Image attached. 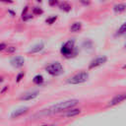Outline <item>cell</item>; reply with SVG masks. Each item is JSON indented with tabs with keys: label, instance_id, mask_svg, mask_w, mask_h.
<instances>
[{
	"label": "cell",
	"instance_id": "6da1fadb",
	"mask_svg": "<svg viewBox=\"0 0 126 126\" xmlns=\"http://www.w3.org/2000/svg\"><path fill=\"white\" fill-rule=\"evenodd\" d=\"M78 103H79V100L75 99V98L67 99V100H64V101H60V102L50 106L47 109V113H59V112L67 111V110L75 107Z\"/></svg>",
	"mask_w": 126,
	"mask_h": 126
},
{
	"label": "cell",
	"instance_id": "7a4b0ae2",
	"mask_svg": "<svg viewBox=\"0 0 126 126\" xmlns=\"http://www.w3.org/2000/svg\"><path fill=\"white\" fill-rule=\"evenodd\" d=\"M60 53L65 57V58H71V57H74L77 55L78 51H77V48L75 46V40L72 38V39H69L67 40L60 48Z\"/></svg>",
	"mask_w": 126,
	"mask_h": 126
},
{
	"label": "cell",
	"instance_id": "3957f363",
	"mask_svg": "<svg viewBox=\"0 0 126 126\" xmlns=\"http://www.w3.org/2000/svg\"><path fill=\"white\" fill-rule=\"evenodd\" d=\"M45 71L50 75V76H53V77H57V76H60L63 74L64 72V68L62 66V64L58 61H55V62H52L50 64H48L46 67H45Z\"/></svg>",
	"mask_w": 126,
	"mask_h": 126
},
{
	"label": "cell",
	"instance_id": "277c9868",
	"mask_svg": "<svg viewBox=\"0 0 126 126\" xmlns=\"http://www.w3.org/2000/svg\"><path fill=\"white\" fill-rule=\"evenodd\" d=\"M88 79H89V73L86 71H81V72L75 74L74 76H72L71 78H69L67 80V83L71 84V85H79V84L87 82Z\"/></svg>",
	"mask_w": 126,
	"mask_h": 126
},
{
	"label": "cell",
	"instance_id": "5b68a950",
	"mask_svg": "<svg viewBox=\"0 0 126 126\" xmlns=\"http://www.w3.org/2000/svg\"><path fill=\"white\" fill-rule=\"evenodd\" d=\"M107 60V57L106 56H99V57H96L95 59H94L90 65H89V69H94V68H96L100 65H103Z\"/></svg>",
	"mask_w": 126,
	"mask_h": 126
},
{
	"label": "cell",
	"instance_id": "8992f818",
	"mask_svg": "<svg viewBox=\"0 0 126 126\" xmlns=\"http://www.w3.org/2000/svg\"><path fill=\"white\" fill-rule=\"evenodd\" d=\"M126 100V93H123V94H116L115 96L112 97V99L109 101L108 103V106H113V105H116L118 103H121L122 101Z\"/></svg>",
	"mask_w": 126,
	"mask_h": 126
},
{
	"label": "cell",
	"instance_id": "52a82bcc",
	"mask_svg": "<svg viewBox=\"0 0 126 126\" xmlns=\"http://www.w3.org/2000/svg\"><path fill=\"white\" fill-rule=\"evenodd\" d=\"M10 63L15 68H21L25 64V58L23 56H15L10 60Z\"/></svg>",
	"mask_w": 126,
	"mask_h": 126
},
{
	"label": "cell",
	"instance_id": "ba28073f",
	"mask_svg": "<svg viewBox=\"0 0 126 126\" xmlns=\"http://www.w3.org/2000/svg\"><path fill=\"white\" fill-rule=\"evenodd\" d=\"M28 109H29V107H27V106H25V107H20V108L16 109L15 111H13V112L11 113V115H10L11 119H14V118H18V117H20L21 115H23L24 113H26V112L28 111Z\"/></svg>",
	"mask_w": 126,
	"mask_h": 126
},
{
	"label": "cell",
	"instance_id": "9c48e42d",
	"mask_svg": "<svg viewBox=\"0 0 126 126\" xmlns=\"http://www.w3.org/2000/svg\"><path fill=\"white\" fill-rule=\"evenodd\" d=\"M43 48H44V43H43V42H39V43L34 44V45L29 50V53H37V52L41 51Z\"/></svg>",
	"mask_w": 126,
	"mask_h": 126
},
{
	"label": "cell",
	"instance_id": "30bf717a",
	"mask_svg": "<svg viewBox=\"0 0 126 126\" xmlns=\"http://www.w3.org/2000/svg\"><path fill=\"white\" fill-rule=\"evenodd\" d=\"M126 10V4L124 3H118L113 6V11L115 13H122Z\"/></svg>",
	"mask_w": 126,
	"mask_h": 126
},
{
	"label": "cell",
	"instance_id": "8fae6325",
	"mask_svg": "<svg viewBox=\"0 0 126 126\" xmlns=\"http://www.w3.org/2000/svg\"><path fill=\"white\" fill-rule=\"evenodd\" d=\"M37 95H38V93H37V92L29 93V94H24L23 96H21V99H22V100H31V99L35 98Z\"/></svg>",
	"mask_w": 126,
	"mask_h": 126
},
{
	"label": "cell",
	"instance_id": "7c38bea8",
	"mask_svg": "<svg viewBox=\"0 0 126 126\" xmlns=\"http://www.w3.org/2000/svg\"><path fill=\"white\" fill-rule=\"evenodd\" d=\"M82 29V23L81 22H75L72 24L71 28H70V31L72 32H80Z\"/></svg>",
	"mask_w": 126,
	"mask_h": 126
},
{
	"label": "cell",
	"instance_id": "4fadbf2b",
	"mask_svg": "<svg viewBox=\"0 0 126 126\" xmlns=\"http://www.w3.org/2000/svg\"><path fill=\"white\" fill-rule=\"evenodd\" d=\"M59 9L64 11V12H70L71 9H72V6L67 2H61L59 4Z\"/></svg>",
	"mask_w": 126,
	"mask_h": 126
},
{
	"label": "cell",
	"instance_id": "5bb4252c",
	"mask_svg": "<svg viewBox=\"0 0 126 126\" xmlns=\"http://www.w3.org/2000/svg\"><path fill=\"white\" fill-rule=\"evenodd\" d=\"M81 113V109H70V110H67V112L64 114L65 116H68V117H72V116H75L77 114H80Z\"/></svg>",
	"mask_w": 126,
	"mask_h": 126
},
{
	"label": "cell",
	"instance_id": "9a60e30c",
	"mask_svg": "<svg viewBox=\"0 0 126 126\" xmlns=\"http://www.w3.org/2000/svg\"><path fill=\"white\" fill-rule=\"evenodd\" d=\"M122 34H126V22L120 26L117 32L115 33V35H122Z\"/></svg>",
	"mask_w": 126,
	"mask_h": 126
},
{
	"label": "cell",
	"instance_id": "2e32d148",
	"mask_svg": "<svg viewBox=\"0 0 126 126\" xmlns=\"http://www.w3.org/2000/svg\"><path fill=\"white\" fill-rule=\"evenodd\" d=\"M32 82L35 84V85H41L43 83V77L41 75H36L33 77L32 79Z\"/></svg>",
	"mask_w": 126,
	"mask_h": 126
},
{
	"label": "cell",
	"instance_id": "e0dca14e",
	"mask_svg": "<svg viewBox=\"0 0 126 126\" xmlns=\"http://www.w3.org/2000/svg\"><path fill=\"white\" fill-rule=\"evenodd\" d=\"M43 11L39 7H33L32 8V15H41Z\"/></svg>",
	"mask_w": 126,
	"mask_h": 126
},
{
	"label": "cell",
	"instance_id": "ac0fdd59",
	"mask_svg": "<svg viewBox=\"0 0 126 126\" xmlns=\"http://www.w3.org/2000/svg\"><path fill=\"white\" fill-rule=\"evenodd\" d=\"M56 20H57V16H51V17L47 18L45 22H46V24H48V25H52Z\"/></svg>",
	"mask_w": 126,
	"mask_h": 126
},
{
	"label": "cell",
	"instance_id": "d6986e66",
	"mask_svg": "<svg viewBox=\"0 0 126 126\" xmlns=\"http://www.w3.org/2000/svg\"><path fill=\"white\" fill-rule=\"evenodd\" d=\"M24 76H25V73L24 72H21V73H19L18 74V76H17V78H16V81L19 83V82H21L22 81V79L24 78Z\"/></svg>",
	"mask_w": 126,
	"mask_h": 126
},
{
	"label": "cell",
	"instance_id": "ffe728a7",
	"mask_svg": "<svg viewBox=\"0 0 126 126\" xmlns=\"http://www.w3.org/2000/svg\"><path fill=\"white\" fill-rule=\"evenodd\" d=\"M16 47L15 46H9V47H7L6 48V51L8 52V53H14L15 51H16Z\"/></svg>",
	"mask_w": 126,
	"mask_h": 126
},
{
	"label": "cell",
	"instance_id": "44dd1931",
	"mask_svg": "<svg viewBox=\"0 0 126 126\" xmlns=\"http://www.w3.org/2000/svg\"><path fill=\"white\" fill-rule=\"evenodd\" d=\"M48 3L50 6H55L56 4H58V0H49Z\"/></svg>",
	"mask_w": 126,
	"mask_h": 126
},
{
	"label": "cell",
	"instance_id": "7402d4cb",
	"mask_svg": "<svg viewBox=\"0 0 126 126\" xmlns=\"http://www.w3.org/2000/svg\"><path fill=\"white\" fill-rule=\"evenodd\" d=\"M32 15H28V14L25 15L24 17H22V19H23L24 21H28V20H30V19H32Z\"/></svg>",
	"mask_w": 126,
	"mask_h": 126
},
{
	"label": "cell",
	"instance_id": "603a6c76",
	"mask_svg": "<svg viewBox=\"0 0 126 126\" xmlns=\"http://www.w3.org/2000/svg\"><path fill=\"white\" fill-rule=\"evenodd\" d=\"M28 10H29V7H28V6H26V7H25V9H24V10H23V12H22V17H24L25 15H27Z\"/></svg>",
	"mask_w": 126,
	"mask_h": 126
},
{
	"label": "cell",
	"instance_id": "cb8c5ba5",
	"mask_svg": "<svg viewBox=\"0 0 126 126\" xmlns=\"http://www.w3.org/2000/svg\"><path fill=\"white\" fill-rule=\"evenodd\" d=\"M7 47H8V46H6V44H5L4 42H2V43H1V45H0V50H1V51H3V50H5Z\"/></svg>",
	"mask_w": 126,
	"mask_h": 126
},
{
	"label": "cell",
	"instance_id": "d4e9b609",
	"mask_svg": "<svg viewBox=\"0 0 126 126\" xmlns=\"http://www.w3.org/2000/svg\"><path fill=\"white\" fill-rule=\"evenodd\" d=\"M80 2L84 5H89L90 4V0H80Z\"/></svg>",
	"mask_w": 126,
	"mask_h": 126
},
{
	"label": "cell",
	"instance_id": "484cf974",
	"mask_svg": "<svg viewBox=\"0 0 126 126\" xmlns=\"http://www.w3.org/2000/svg\"><path fill=\"white\" fill-rule=\"evenodd\" d=\"M8 89H9V87H8V86H5V87H4V88L1 90V94H4V93H5V92H6Z\"/></svg>",
	"mask_w": 126,
	"mask_h": 126
},
{
	"label": "cell",
	"instance_id": "4316f807",
	"mask_svg": "<svg viewBox=\"0 0 126 126\" xmlns=\"http://www.w3.org/2000/svg\"><path fill=\"white\" fill-rule=\"evenodd\" d=\"M2 2H5V3H13V0H1Z\"/></svg>",
	"mask_w": 126,
	"mask_h": 126
},
{
	"label": "cell",
	"instance_id": "83f0119b",
	"mask_svg": "<svg viewBox=\"0 0 126 126\" xmlns=\"http://www.w3.org/2000/svg\"><path fill=\"white\" fill-rule=\"evenodd\" d=\"M8 12H9V13H10V14H11V16H12V17H14V16H15V13H14V12H13V11H11V10H9V11H8Z\"/></svg>",
	"mask_w": 126,
	"mask_h": 126
},
{
	"label": "cell",
	"instance_id": "f1b7e54d",
	"mask_svg": "<svg viewBox=\"0 0 126 126\" xmlns=\"http://www.w3.org/2000/svg\"><path fill=\"white\" fill-rule=\"evenodd\" d=\"M123 69H126V65H124V66H123Z\"/></svg>",
	"mask_w": 126,
	"mask_h": 126
},
{
	"label": "cell",
	"instance_id": "f546056e",
	"mask_svg": "<svg viewBox=\"0 0 126 126\" xmlns=\"http://www.w3.org/2000/svg\"><path fill=\"white\" fill-rule=\"evenodd\" d=\"M36 1H37V2H39V3H40V2H41V1H42V0H36Z\"/></svg>",
	"mask_w": 126,
	"mask_h": 126
},
{
	"label": "cell",
	"instance_id": "4dcf8cb0",
	"mask_svg": "<svg viewBox=\"0 0 126 126\" xmlns=\"http://www.w3.org/2000/svg\"><path fill=\"white\" fill-rule=\"evenodd\" d=\"M124 47H125V48H126V43H125V44H124Z\"/></svg>",
	"mask_w": 126,
	"mask_h": 126
},
{
	"label": "cell",
	"instance_id": "1f68e13d",
	"mask_svg": "<svg viewBox=\"0 0 126 126\" xmlns=\"http://www.w3.org/2000/svg\"><path fill=\"white\" fill-rule=\"evenodd\" d=\"M41 126H46V125H41Z\"/></svg>",
	"mask_w": 126,
	"mask_h": 126
}]
</instances>
